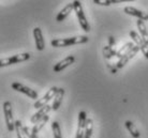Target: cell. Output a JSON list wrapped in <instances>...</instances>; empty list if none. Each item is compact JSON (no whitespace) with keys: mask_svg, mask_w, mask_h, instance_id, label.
<instances>
[{"mask_svg":"<svg viewBox=\"0 0 148 138\" xmlns=\"http://www.w3.org/2000/svg\"><path fill=\"white\" fill-rule=\"evenodd\" d=\"M138 50H141V49H140V47L135 45L133 48L131 49V50H130V52H128V54H127L126 56L122 57L121 59H119V61L117 62V64H116L117 69H121V67H125V65H126V64L128 63V62H129L130 60L132 59V58H133V57L135 56V55H136L137 52H138Z\"/></svg>","mask_w":148,"mask_h":138,"instance_id":"11","label":"cell"},{"mask_svg":"<svg viewBox=\"0 0 148 138\" xmlns=\"http://www.w3.org/2000/svg\"><path fill=\"white\" fill-rule=\"evenodd\" d=\"M126 127L127 130L130 132V134L132 135V137L133 138H140V136H141V133L138 132V130H137V127L134 125V123L132 122V121H130V120H127L126 121Z\"/></svg>","mask_w":148,"mask_h":138,"instance_id":"18","label":"cell"},{"mask_svg":"<svg viewBox=\"0 0 148 138\" xmlns=\"http://www.w3.org/2000/svg\"><path fill=\"white\" fill-rule=\"evenodd\" d=\"M51 110H53V107L51 106V105H46V106H44V107H42L41 109H39L36 114H34V116L30 118V121H31V123L36 124L38 122V121H40L43 117H45L46 115H48V112L51 111Z\"/></svg>","mask_w":148,"mask_h":138,"instance_id":"12","label":"cell"},{"mask_svg":"<svg viewBox=\"0 0 148 138\" xmlns=\"http://www.w3.org/2000/svg\"><path fill=\"white\" fill-rule=\"evenodd\" d=\"M24 131H25V133H26L28 138H40L38 136V134H36V133L32 131V128H30V127L24 126Z\"/></svg>","mask_w":148,"mask_h":138,"instance_id":"25","label":"cell"},{"mask_svg":"<svg viewBox=\"0 0 148 138\" xmlns=\"http://www.w3.org/2000/svg\"><path fill=\"white\" fill-rule=\"evenodd\" d=\"M92 131H93V120L88 119L87 120V124H86L85 136H84V138H91Z\"/></svg>","mask_w":148,"mask_h":138,"instance_id":"23","label":"cell"},{"mask_svg":"<svg viewBox=\"0 0 148 138\" xmlns=\"http://www.w3.org/2000/svg\"><path fill=\"white\" fill-rule=\"evenodd\" d=\"M108 67H110V70H111V73H113V74H115V73L117 72V67H112L110 62H108Z\"/></svg>","mask_w":148,"mask_h":138,"instance_id":"27","label":"cell"},{"mask_svg":"<svg viewBox=\"0 0 148 138\" xmlns=\"http://www.w3.org/2000/svg\"><path fill=\"white\" fill-rule=\"evenodd\" d=\"M87 114L86 111L82 110L79 114H78V123H77V131H76V135H75V138H84L85 136V128H86V124H87Z\"/></svg>","mask_w":148,"mask_h":138,"instance_id":"7","label":"cell"},{"mask_svg":"<svg viewBox=\"0 0 148 138\" xmlns=\"http://www.w3.org/2000/svg\"><path fill=\"white\" fill-rule=\"evenodd\" d=\"M63 95H64V89L63 88H58V91L56 93L55 97H54V102H53V110H57L61 106L63 100Z\"/></svg>","mask_w":148,"mask_h":138,"instance_id":"15","label":"cell"},{"mask_svg":"<svg viewBox=\"0 0 148 138\" xmlns=\"http://www.w3.org/2000/svg\"><path fill=\"white\" fill-rule=\"evenodd\" d=\"M3 112L8 130L10 132H13L15 130V121L14 117H13V109H12L11 102L5 101L3 103Z\"/></svg>","mask_w":148,"mask_h":138,"instance_id":"4","label":"cell"},{"mask_svg":"<svg viewBox=\"0 0 148 138\" xmlns=\"http://www.w3.org/2000/svg\"><path fill=\"white\" fill-rule=\"evenodd\" d=\"M134 46H135V44H134L133 42H128V43H126V44L123 45V46H121V48H119L118 50H117V54H116V57L118 58V59H121L122 57H125L128 54V52L131 50V49L133 48Z\"/></svg>","mask_w":148,"mask_h":138,"instance_id":"17","label":"cell"},{"mask_svg":"<svg viewBox=\"0 0 148 138\" xmlns=\"http://www.w3.org/2000/svg\"><path fill=\"white\" fill-rule=\"evenodd\" d=\"M130 37L132 39V41L133 43L136 44V46L140 47L141 49V52H143V55L145 56V58H147L148 59V45L143 41V39L140 34L135 32V31H130Z\"/></svg>","mask_w":148,"mask_h":138,"instance_id":"8","label":"cell"},{"mask_svg":"<svg viewBox=\"0 0 148 138\" xmlns=\"http://www.w3.org/2000/svg\"><path fill=\"white\" fill-rule=\"evenodd\" d=\"M15 131H16V135H17V138H27V135L24 131V126H23L22 122L17 120L15 121Z\"/></svg>","mask_w":148,"mask_h":138,"instance_id":"20","label":"cell"},{"mask_svg":"<svg viewBox=\"0 0 148 138\" xmlns=\"http://www.w3.org/2000/svg\"><path fill=\"white\" fill-rule=\"evenodd\" d=\"M116 54H117V52H116L113 47H111L110 45L104 46L103 56H104V58H105V59H111V58H113V57H116Z\"/></svg>","mask_w":148,"mask_h":138,"instance_id":"21","label":"cell"},{"mask_svg":"<svg viewBox=\"0 0 148 138\" xmlns=\"http://www.w3.org/2000/svg\"><path fill=\"white\" fill-rule=\"evenodd\" d=\"M73 4H74V12H75V14H76V17H77L78 22H79V25H81L82 29L84 30V31H86V32H89V31H90V25H89L88 20L86 18V15H85V13H84V10H83L81 1L75 0V1H73Z\"/></svg>","mask_w":148,"mask_h":138,"instance_id":"2","label":"cell"},{"mask_svg":"<svg viewBox=\"0 0 148 138\" xmlns=\"http://www.w3.org/2000/svg\"><path fill=\"white\" fill-rule=\"evenodd\" d=\"M123 12L128 15L135 16V17H137L138 19L144 20V22L145 20H148V14L147 13L144 12V11H142V10H138V9H136V7H130V5L125 7H123Z\"/></svg>","mask_w":148,"mask_h":138,"instance_id":"9","label":"cell"},{"mask_svg":"<svg viewBox=\"0 0 148 138\" xmlns=\"http://www.w3.org/2000/svg\"><path fill=\"white\" fill-rule=\"evenodd\" d=\"M52 130H53L54 138H63L62 133H61V127H60L59 123L57 121H54L52 123Z\"/></svg>","mask_w":148,"mask_h":138,"instance_id":"22","label":"cell"},{"mask_svg":"<svg viewBox=\"0 0 148 138\" xmlns=\"http://www.w3.org/2000/svg\"><path fill=\"white\" fill-rule=\"evenodd\" d=\"M34 42H36V47H37L38 50H44L45 48V41L44 37H43V34H42V30L39 27H36L34 29Z\"/></svg>","mask_w":148,"mask_h":138,"instance_id":"10","label":"cell"},{"mask_svg":"<svg viewBox=\"0 0 148 138\" xmlns=\"http://www.w3.org/2000/svg\"><path fill=\"white\" fill-rule=\"evenodd\" d=\"M48 119H49V115H46L45 117H43L40 121H38L37 123L34 124V126L32 127V131H34L36 134H38V133L43 128V126H44L45 124H46V122L48 121Z\"/></svg>","mask_w":148,"mask_h":138,"instance_id":"19","label":"cell"},{"mask_svg":"<svg viewBox=\"0 0 148 138\" xmlns=\"http://www.w3.org/2000/svg\"><path fill=\"white\" fill-rule=\"evenodd\" d=\"M12 89L15 90V91H18V92H22V93L26 94L27 97L32 99V100H37L38 99V93L37 91L34 89H31L29 87L23 85L21 82H13L12 84Z\"/></svg>","mask_w":148,"mask_h":138,"instance_id":"6","label":"cell"},{"mask_svg":"<svg viewBox=\"0 0 148 138\" xmlns=\"http://www.w3.org/2000/svg\"><path fill=\"white\" fill-rule=\"evenodd\" d=\"M74 11V4L73 2L72 3H69L67 4L66 7H63L62 10L58 13V15H57V17H56V20L57 22H62V20H64V19L67 18L68 16L71 14V12Z\"/></svg>","mask_w":148,"mask_h":138,"instance_id":"14","label":"cell"},{"mask_svg":"<svg viewBox=\"0 0 148 138\" xmlns=\"http://www.w3.org/2000/svg\"><path fill=\"white\" fill-rule=\"evenodd\" d=\"M74 61H75V57L74 56L66 57L63 60L59 61L58 63H56V65L54 67V72H61L62 70L67 69L68 67H70L72 63H74Z\"/></svg>","mask_w":148,"mask_h":138,"instance_id":"13","label":"cell"},{"mask_svg":"<svg viewBox=\"0 0 148 138\" xmlns=\"http://www.w3.org/2000/svg\"><path fill=\"white\" fill-rule=\"evenodd\" d=\"M108 45H110L111 47H113V48H114V46H115V39H114V37H108Z\"/></svg>","mask_w":148,"mask_h":138,"instance_id":"26","label":"cell"},{"mask_svg":"<svg viewBox=\"0 0 148 138\" xmlns=\"http://www.w3.org/2000/svg\"><path fill=\"white\" fill-rule=\"evenodd\" d=\"M120 2V0H93V3L99 4V5H111L113 3H118Z\"/></svg>","mask_w":148,"mask_h":138,"instance_id":"24","label":"cell"},{"mask_svg":"<svg viewBox=\"0 0 148 138\" xmlns=\"http://www.w3.org/2000/svg\"><path fill=\"white\" fill-rule=\"evenodd\" d=\"M29 58H30V54H28V52L17 54V55L8 57V58H3V59L0 60V67H8V65H11V64L24 62V61H27Z\"/></svg>","mask_w":148,"mask_h":138,"instance_id":"3","label":"cell"},{"mask_svg":"<svg viewBox=\"0 0 148 138\" xmlns=\"http://www.w3.org/2000/svg\"><path fill=\"white\" fill-rule=\"evenodd\" d=\"M89 41L87 35H77V37H66V39H56L51 42V45L54 47H67L71 45L84 44Z\"/></svg>","mask_w":148,"mask_h":138,"instance_id":"1","label":"cell"},{"mask_svg":"<svg viewBox=\"0 0 148 138\" xmlns=\"http://www.w3.org/2000/svg\"><path fill=\"white\" fill-rule=\"evenodd\" d=\"M136 26H137V29H138V32H140V35H141L142 39H143V41L148 45V31H147V28H146V25H145L144 20L137 19Z\"/></svg>","mask_w":148,"mask_h":138,"instance_id":"16","label":"cell"},{"mask_svg":"<svg viewBox=\"0 0 148 138\" xmlns=\"http://www.w3.org/2000/svg\"><path fill=\"white\" fill-rule=\"evenodd\" d=\"M57 91H58V88H57V87H52V88L46 92L45 95H43L41 99H39V100L34 103V107L36 109H41L42 107L48 105V102L51 101V100H53V97H55Z\"/></svg>","mask_w":148,"mask_h":138,"instance_id":"5","label":"cell"}]
</instances>
